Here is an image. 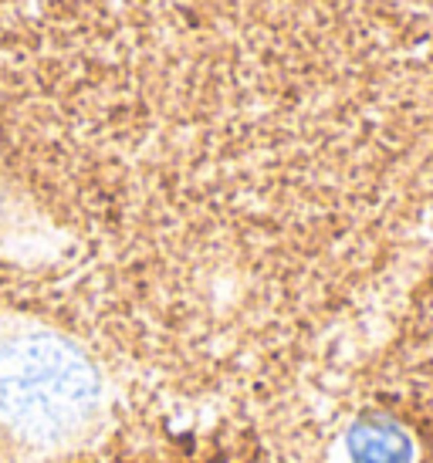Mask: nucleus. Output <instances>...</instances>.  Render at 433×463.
<instances>
[{
    "label": "nucleus",
    "mask_w": 433,
    "mask_h": 463,
    "mask_svg": "<svg viewBox=\"0 0 433 463\" xmlns=\"http://www.w3.org/2000/svg\"><path fill=\"white\" fill-rule=\"evenodd\" d=\"M355 463H410V440L389 419H362L349 436Z\"/></svg>",
    "instance_id": "nucleus-1"
}]
</instances>
